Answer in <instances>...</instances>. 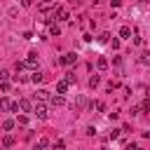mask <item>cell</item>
Wrapping results in <instances>:
<instances>
[{
  "label": "cell",
  "mask_w": 150,
  "mask_h": 150,
  "mask_svg": "<svg viewBox=\"0 0 150 150\" xmlns=\"http://www.w3.org/2000/svg\"><path fill=\"white\" fill-rule=\"evenodd\" d=\"M26 63H28V66H38V52H28Z\"/></svg>",
  "instance_id": "8"
},
{
  "label": "cell",
  "mask_w": 150,
  "mask_h": 150,
  "mask_svg": "<svg viewBox=\"0 0 150 150\" xmlns=\"http://www.w3.org/2000/svg\"><path fill=\"white\" fill-rule=\"evenodd\" d=\"M75 61H77V54H75V52H68V54L61 56V63H63V66H73Z\"/></svg>",
  "instance_id": "2"
},
{
  "label": "cell",
  "mask_w": 150,
  "mask_h": 150,
  "mask_svg": "<svg viewBox=\"0 0 150 150\" xmlns=\"http://www.w3.org/2000/svg\"><path fill=\"white\" fill-rule=\"evenodd\" d=\"M141 63H150V52H143L141 54Z\"/></svg>",
  "instance_id": "22"
},
{
  "label": "cell",
  "mask_w": 150,
  "mask_h": 150,
  "mask_svg": "<svg viewBox=\"0 0 150 150\" xmlns=\"http://www.w3.org/2000/svg\"><path fill=\"white\" fill-rule=\"evenodd\" d=\"M0 89H2V91H5V94H7V91H9V89H12V84H9V82H7V80H5V82H2V84H0Z\"/></svg>",
  "instance_id": "24"
},
{
  "label": "cell",
  "mask_w": 150,
  "mask_h": 150,
  "mask_svg": "<svg viewBox=\"0 0 150 150\" xmlns=\"http://www.w3.org/2000/svg\"><path fill=\"white\" fill-rule=\"evenodd\" d=\"M52 16H54L56 21H66V19H68V9L61 7V5H56V7L52 9Z\"/></svg>",
  "instance_id": "1"
},
{
  "label": "cell",
  "mask_w": 150,
  "mask_h": 150,
  "mask_svg": "<svg viewBox=\"0 0 150 150\" xmlns=\"http://www.w3.org/2000/svg\"><path fill=\"white\" fill-rule=\"evenodd\" d=\"M66 82H68V84H75V73H73V70L66 73Z\"/></svg>",
  "instance_id": "18"
},
{
  "label": "cell",
  "mask_w": 150,
  "mask_h": 150,
  "mask_svg": "<svg viewBox=\"0 0 150 150\" xmlns=\"http://www.w3.org/2000/svg\"><path fill=\"white\" fill-rule=\"evenodd\" d=\"M35 98H40V101H47V98H49V91H47V89H38Z\"/></svg>",
  "instance_id": "15"
},
{
  "label": "cell",
  "mask_w": 150,
  "mask_h": 150,
  "mask_svg": "<svg viewBox=\"0 0 150 150\" xmlns=\"http://www.w3.org/2000/svg\"><path fill=\"white\" fill-rule=\"evenodd\" d=\"M120 38L129 40V38H131V28H129V26H122V28H120Z\"/></svg>",
  "instance_id": "10"
},
{
  "label": "cell",
  "mask_w": 150,
  "mask_h": 150,
  "mask_svg": "<svg viewBox=\"0 0 150 150\" xmlns=\"http://www.w3.org/2000/svg\"><path fill=\"white\" fill-rule=\"evenodd\" d=\"M54 148H59V150H63V148H66V143H63V141H56V143H54Z\"/></svg>",
  "instance_id": "30"
},
{
  "label": "cell",
  "mask_w": 150,
  "mask_h": 150,
  "mask_svg": "<svg viewBox=\"0 0 150 150\" xmlns=\"http://www.w3.org/2000/svg\"><path fill=\"white\" fill-rule=\"evenodd\" d=\"M110 2H112V7H120L122 5V0H110Z\"/></svg>",
  "instance_id": "32"
},
{
  "label": "cell",
  "mask_w": 150,
  "mask_h": 150,
  "mask_svg": "<svg viewBox=\"0 0 150 150\" xmlns=\"http://www.w3.org/2000/svg\"><path fill=\"white\" fill-rule=\"evenodd\" d=\"M42 80H45V75H42L40 70H35V73L30 75V82H35V84H38V82H42Z\"/></svg>",
  "instance_id": "14"
},
{
  "label": "cell",
  "mask_w": 150,
  "mask_h": 150,
  "mask_svg": "<svg viewBox=\"0 0 150 150\" xmlns=\"http://www.w3.org/2000/svg\"><path fill=\"white\" fill-rule=\"evenodd\" d=\"M141 110H143V112H148V110H150V98H148V101H143V103H141Z\"/></svg>",
  "instance_id": "25"
},
{
  "label": "cell",
  "mask_w": 150,
  "mask_h": 150,
  "mask_svg": "<svg viewBox=\"0 0 150 150\" xmlns=\"http://www.w3.org/2000/svg\"><path fill=\"white\" fill-rule=\"evenodd\" d=\"M49 35H54V38H59V35H61V28H59V23H54V21L49 23Z\"/></svg>",
  "instance_id": "7"
},
{
  "label": "cell",
  "mask_w": 150,
  "mask_h": 150,
  "mask_svg": "<svg viewBox=\"0 0 150 150\" xmlns=\"http://www.w3.org/2000/svg\"><path fill=\"white\" fill-rule=\"evenodd\" d=\"M14 124H16L14 120H5V122H2V131H12V129H14Z\"/></svg>",
  "instance_id": "17"
},
{
  "label": "cell",
  "mask_w": 150,
  "mask_h": 150,
  "mask_svg": "<svg viewBox=\"0 0 150 150\" xmlns=\"http://www.w3.org/2000/svg\"><path fill=\"white\" fill-rule=\"evenodd\" d=\"M117 136H120V129H112V131H110V141H112V138H117Z\"/></svg>",
  "instance_id": "29"
},
{
  "label": "cell",
  "mask_w": 150,
  "mask_h": 150,
  "mask_svg": "<svg viewBox=\"0 0 150 150\" xmlns=\"http://www.w3.org/2000/svg\"><path fill=\"white\" fill-rule=\"evenodd\" d=\"M68 87H70V84H68L66 80H59V82H56V91H59V94H66Z\"/></svg>",
  "instance_id": "6"
},
{
  "label": "cell",
  "mask_w": 150,
  "mask_h": 150,
  "mask_svg": "<svg viewBox=\"0 0 150 150\" xmlns=\"http://www.w3.org/2000/svg\"><path fill=\"white\" fill-rule=\"evenodd\" d=\"M56 5H54V0H38V9L40 12H49V9H54Z\"/></svg>",
  "instance_id": "3"
},
{
  "label": "cell",
  "mask_w": 150,
  "mask_h": 150,
  "mask_svg": "<svg viewBox=\"0 0 150 150\" xmlns=\"http://www.w3.org/2000/svg\"><path fill=\"white\" fill-rule=\"evenodd\" d=\"M145 96H148V98H150V84H148V87H145Z\"/></svg>",
  "instance_id": "34"
},
{
  "label": "cell",
  "mask_w": 150,
  "mask_h": 150,
  "mask_svg": "<svg viewBox=\"0 0 150 150\" xmlns=\"http://www.w3.org/2000/svg\"><path fill=\"white\" fill-rule=\"evenodd\" d=\"M94 2H101V0H94Z\"/></svg>",
  "instance_id": "35"
},
{
  "label": "cell",
  "mask_w": 150,
  "mask_h": 150,
  "mask_svg": "<svg viewBox=\"0 0 150 150\" xmlns=\"http://www.w3.org/2000/svg\"><path fill=\"white\" fill-rule=\"evenodd\" d=\"M16 124L26 127V124H28V117H26V115H16Z\"/></svg>",
  "instance_id": "19"
},
{
  "label": "cell",
  "mask_w": 150,
  "mask_h": 150,
  "mask_svg": "<svg viewBox=\"0 0 150 150\" xmlns=\"http://www.w3.org/2000/svg\"><path fill=\"white\" fill-rule=\"evenodd\" d=\"M12 105H14V103H12L7 96H2V98H0V108H2V110H12Z\"/></svg>",
  "instance_id": "9"
},
{
  "label": "cell",
  "mask_w": 150,
  "mask_h": 150,
  "mask_svg": "<svg viewBox=\"0 0 150 150\" xmlns=\"http://www.w3.org/2000/svg\"><path fill=\"white\" fill-rule=\"evenodd\" d=\"M2 145H5V148H12V145H14V136L5 134V136H2Z\"/></svg>",
  "instance_id": "13"
},
{
  "label": "cell",
  "mask_w": 150,
  "mask_h": 150,
  "mask_svg": "<svg viewBox=\"0 0 150 150\" xmlns=\"http://www.w3.org/2000/svg\"><path fill=\"white\" fill-rule=\"evenodd\" d=\"M21 38H23V40H33V33H30V30H23V35H21Z\"/></svg>",
  "instance_id": "27"
},
{
  "label": "cell",
  "mask_w": 150,
  "mask_h": 150,
  "mask_svg": "<svg viewBox=\"0 0 150 150\" xmlns=\"http://www.w3.org/2000/svg\"><path fill=\"white\" fill-rule=\"evenodd\" d=\"M68 2H70V5H75V7H77V5H82V0H68Z\"/></svg>",
  "instance_id": "33"
},
{
  "label": "cell",
  "mask_w": 150,
  "mask_h": 150,
  "mask_svg": "<svg viewBox=\"0 0 150 150\" xmlns=\"http://www.w3.org/2000/svg\"><path fill=\"white\" fill-rule=\"evenodd\" d=\"M134 45H143V38H141V33H138V30L134 33Z\"/></svg>",
  "instance_id": "21"
},
{
  "label": "cell",
  "mask_w": 150,
  "mask_h": 150,
  "mask_svg": "<svg viewBox=\"0 0 150 150\" xmlns=\"http://www.w3.org/2000/svg\"><path fill=\"white\" fill-rule=\"evenodd\" d=\"M98 42H110V33H101L98 35Z\"/></svg>",
  "instance_id": "20"
},
{
  "label": "cell",
  "mask_w": 150,
  "mask_h": 150,
  "mask_svg": "<svg viewBox=\"0 0 150 150\" xmlns=\"http://www.w3.org/2000/svg\"><path fill=\"white\" fill-rule=\"evenodd\" d=\"M49 101H52V105H63V103H66V98H63L61 94H59V96H52Z\"/></svg>",
  "instance_id": "16"
},
{
  "label": "cell",
  "mask_w": 150,
  "mask_h": 150,
  "mask_svg": "<svg viewBox=\"0 0 150 150\" xmlns=\"http://www.w3.org/2000/svg\"><path fill=\"white\" fill-rule=\"evenodd\" d=\"M26 66H28V63H26V61H16V63H14V68H16V70H23V68H26Z\"/></svg>",
  "instance_id": "23"
},
{
  "label": "cell",
  "mask_w": 150,
  "mask_h": 150,
  "mask_svg": "<svg viewBox=\"0 0 150 150\" xmlns=\"http://www.w3.org/2000/svg\"><path fill=\"white\" fill-rule=\"evenodd\" d=\"M33 112H35L40 120H47V108H45V103H38V105L33 108Z\"/></svg>",
  "instance_id": "4"
},
{
  "label": "cell",
  "mask_w": 150,
  "mask_h": 150,
  "mask_svg": "<svg viewBox=\"0 0 150 150\" xmlns=\"http://www.w3.org/2000/svg\"><path fill=\"white\" fill-rule=\"evenodd\" d=\"M96 68H98V70H105V68H108V59L98 56V59H96Z\"/></svg>",
  "instance_id": "11"
},
{
  "label": "cell",
  "mask_w": 150,
  "mask_h": 150,
  "mask_svg": "<svg viewBox=\"0 0 150 150\" xmlns=\"http://www.w3.org/2000/svg\"><path fill=\"white\" fill-rule=\"evenodd\" d=\"M33 5V0H21V7H30Z\"/></svg>",
  "instance_id": "31"
},
{
  "label": "cell",
  "mask_w": 150,
  "mask_h": 150,
  "mask_svg": "<svg viewBox=\"0 0 150 150\" xmlns=\"http://www.w3.org/2000/svg\"><path fill=\"white\" fill-rule=\"evenodd\" d=\"M19 110H21V112H30V110H33L30 101H28V98H21V101H19Z\"/></svg>",
  "instance_id": "5"
},
{
  "label": "cell",
  "mask_w": 150,
  "mask_h": 150,
  "mask_svg": "<svg viewBox=\"0 0 150 150\" xmlns=\"http://www.w3.org/2000/svg\"><path fill=\"white\" fill-rule=\"evenodd\" d=\"M98 82H101V75H96V73H94V75L89 77V87H91V89H96V87H98Z\"/></svg>",
  "instance_id": "12"
},
{
  "label": "cell",
  "mask_w": 150,
  "mask_h": 150,
  "mask_svg": "<svg viewBox=\"0 0 150 150\" xmlns=\"http://www.w3.org/2000/svg\"><path fill=\"white\" fill-rule=\"evenodd\" d=\"M138 110H141V105H131V110H129V112H131V115H138Z\"/></svg>",
  "instance_id": "28"
},
{
  "label": "cell",
  "mask_w": 150,
  "mask_h": 150,
  "mask_svg": "<svg viewBox=\"0 0 150 150\" xmlns=\"http://www.w3.org/2000/svg\"><path fill=\"white\" fill-rule=\"evenodd\" d=\"M94 105H96V110H98V112H103V110H105V103H103V101H96Z\"/></svg>",
  "instance_id": "26"
}]
</instances>
